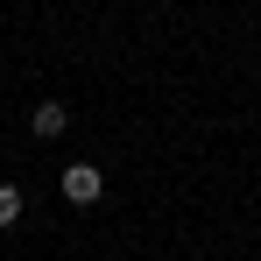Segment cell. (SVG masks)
<instances>
[{"instance_id": "obj_1", "label": "cell", "mask_w": 261, "mask_h": 261, "mask_svg": "<svg viewBox=\"0 0 261 261\" xmlns=\"http://www.w3.org/2000/svg\"><path fill=\"white\" fill-rule=\"evenodd\" d=\"M99 198H106V176L92 170V163H71V170H64V205L85 212V205H99Z\"/></svg>"}, {"instance_id": "obj_2", "label": "cell", "mask_w": 261, "mask_h": 261, "mask_svg": "<svg viewBox=\"0 0 261 261\" xmlns=\"http://www.w3.org/2000/svg\"><path fill=\"white\" fill-rule=\"evenodd\" d=\"M29 127L43 134V141H57V134L71 127V106H64V99H43V106H36V120H29Z\"/></svg>"}, {"instance_id": "obj_3", "label": "cell", "mask_w": 261, "mask_h": 261, "mask_svg": "<svg viewBox=\"0 0 261 261\" xmlns=\"http://www.w3.org/2000/svg\"><path fill=\"white\" fill-rule=\"evenodd\" d=\"M14 219H21V191H14V184H0V226H14Z\"/></svg>"}]
</instances>
